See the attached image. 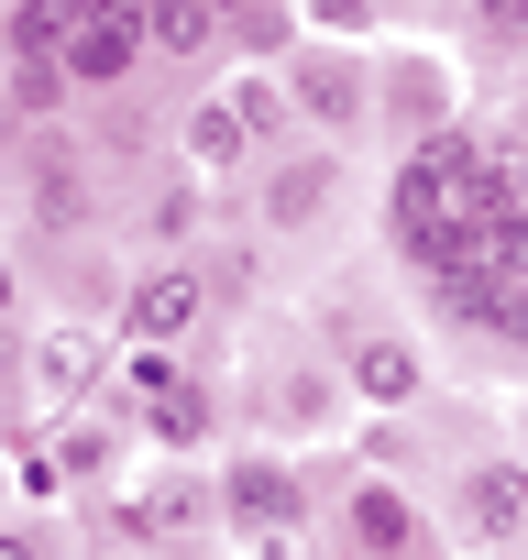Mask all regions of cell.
<instances>
[{
	"mask_svg": "<svg viewBox=\"0 0 528 560\" xmlns=\"http://www.w3.org/2000/svg\"><path fill=\"white\" fill-rule=\"evenodd\" d=\"M154 429H165V440H198V429H209V407L176 385V396H154Z\"/></svg>",
	"mask_w": 528,
	"mask_h": 560,
	"instance_id": "obj_17",
	"label": "cell"
},
{
	"mask_svg": "<svg viewBox=\"0 0 528 560\" xmlns=\"http://www.w3.org/2000/svg\"><path fill=\"white\" fill-rule=\"evenodd\" d=\"M473 34H495L506 56H528V0H473Z\"/></svg>",
	"mask_w": 528,
	"mask_h": 560,
	"instance_id": "obj_15",
	"label": "cell"
},
{
	"mask_svg": "<svg viewBox=\"0 0 528 560\" xmlns=\"http://www.w3.org/2000/svg\"><path fill=\"white\" fill-rule=\"evenodd\" d=\"M287 34H298V0H231V45L287 56Z\"/></svg>",
	"mask_w": 528,
	"mask_h": 560,
	"instance_id": "obj_14",
	"label": "cell"
},
{
	"mask_svg": "<svg viewBox=\"0 0 528 560\" xmlns=\"http://www.w3.org/2000/svg\"><path fill=\"white\" fill-rule=\"evenodd\" d=\"M353 538H364L375 560H418V549H429V527L408 516V494H397L386 472H364V483H353Z\"/></svg>",
	"mask_w": 528,
	"mask_h": 560,
	"instance_id": "obj_9",
	"label": "cell"
},
{
	"mask_svg": "<svg viewBox=\"0 0 528 560\" xmlns=\"http://www.w3.org/2000/svg\"><path fill=\"white\" fill-rule=\"evenodd\" d=\"M331 198H342V154H331V143H309V154H276V165H264V220H276V231H309Z\"/></svg>",
	"mask_w": 528,
	"mask_h": 560,
	"instance_id": "obj_7",
	"label": "cell"
},
{
	"mask_svg": "<svg viewBox=\"0 0 528 560\" xmlns=\"http://www.w3.org/2000/svg\"><path fill=\"white\" fill-rule=\"evenodd\" d=\"M198 308H209L198 264H154L144 287H133V308H122V330H133V341H165V352H176V341L198 330Z\"/></svg>",
	"mask_w": 528,
	"mask_h": 560,
	"instance_id": "obj_8",
	"label": "cell"
},
{
	"mask_svg": "<svg viewBox=\"0 0 528 560\" xmlns=\"http://www.w3.org/2000/svg\"><path fill=\"white\" fill-rule=\"evenodd\" d=\"M0 319H12V264H0Z\"/></svg>",
	"mask_w": 528,
	"mask_h": 560,
	"instance_id": "obj_20",
	"label": "cell"
},
{
	"mask_svg": "<svg viewBox=\"0 0 528 560\" xmlns=\"http://www.w3.org/2000/svg\"><path fill=\"white\" fill-rule=\"evenodd\" d=\"M176 154H187V176H231V165H253V154H276V78L209 89V100L176 121Z\"/></svg>",
	"mask_w": 528,
	"mask_h": 560,
	"instance_id": "obj_1",
	"label": "cell"
},
{
	"mask_svg": "<svg viewBox=\"0 0 528 560\" xmlns=\"http://www.w3.org/2000/svg\"><path fill=\"white\" fill-rule=\"evenodd\" d=\"M309 23H331V34H353V23H375V0H309Z\"/></svg>",
	"mask_w": 528,
	"mask_h": 560,
	"instance_id": "obj_18",
	"label": "cell"
},
{
	"mask_svg": "<svg viewBox=\"0 0 528 560\" xmlns=\"http://www.w3.org/2000/svg\"><path fill=\"white\" fill-rule=\"evenodd\" d=\"M144 23H154V45H165V56H209V45H220V23H231V0H154Z\"/></svg>",
	"mask_w": 528,
	"mask_h": 560,
	"instance_id": "obj_13",
	"label": "cell"
},
{
	"mask_svg": "<svg viewBox=\"0 0 528 560\" xmlns=\"http://www.w3.org/2000/svg\"><path fill=\"white\" fill-rule=\"evenodd\" d=\"M0 560H45V538H0Z\"/></svg>",
	"mask_w": 528,
	"mask_h": 560,
	"instance_id": "obj_19",
	"label": "cell"
},
{
	"mask_svg": "<svg viewBox=\"0 0 528 560\" xmlns=\"http://www.w3.org/2000/svg\"><path fill=\"white\" fill-rule=\"evenodd\" d=\"M386 100H397V121H408L418 143H429V132H451V78H440L429 56H397V67H386Z\"/></svg>",
	"mask_w": 528,
	"mask_h": 560,
	"instance_id": "obj_11",
	"label": "cell"
},
{
	"mask_svg": "<svg viewBox=\"0 0 528 560\" xmlns=\"http://www.w3.org/2000/svg\"><path fill=\"white\" fill-rule=\"evenodd\" d=\"M342 385H353V407H418L429 396V363H418V341L364 330V341H342Z\"/></svg>",
	"mask_w": 528,
	"mask_h": 560,
	"instance_id": "obj_6",
	"label": "cell"
},
{
	"mask_svg": "<svg viewBox=\"0 0 528 560\" xmlns=\"http://www.w3.org/2000/svg\"><path fill=\"white\" fill-rule=\"evenodd\" d=\"M34 374H45V396L67 407V396L100 385V341H89V330H45V341H34Z\"/></svg>",
	"mask_w": 528,
	"mask_h": 560,
	"instance_id": "obj_12",
	"label": "cell"
},
{
	"mask_svg": "<svg viewBox=\"0 0 528 560\" xmlns=\"http://www.w3.org/2000/svg\"><path fill=\"white\" fill-rule=\"evenodd\" d=\"M451 527L473 549H528V462H473L451 483Z\"/></svg>",
	"mask_w": 528,
	"mask_h": 560,
	"instance_id": "obj_3",
	"label": "cell"
},
{
	"mask_svg": "<svg viewBox=\"0 0 528 560\" xmlns=\"http://www.w3.org/2000/svg\"><path fill=\"white\" fill-rule=\"evenodd\" d=\"M220 516H231L242 538H287V527L309 516V483H298L276 451H253V462H231V472H220Z\"/></svg>",
	"mask_w": 528,
	"mask_h": 560,
	"instance_id": "obj_4",
	"label": "cell"
},
{
	"mask_svg": "<svg viewBox=\"0 0 528 560\" xmlns=\"http://www.w3.org/2000/svg\"><path fill=\"white\" fill-rule=\"evenodd\" d=\"M176 231H198V176H176V187L154 198V242H176Z\"/></svg>",
	"mask_w": 528,
	"mask_h": 560,
	"instance_id": "obj_16",
	"label": "cell"
},
{
	"mask_svg": "<svg viewBox=\"0 0 528 560\" xmlns=\"http://www.w3.org/2000/svg\"><path fill=\"white\" fill-rule=\"evenodd\" d=\"M287 100H298L320 132H353L364 100H375V78H364V56H342V45H298V56H287Z\"/></svg>",
	"mask_w": 528,
	"mask_h": 560,
	"instance_id": "obj_5",
	"label": "cell"
},
{
	"mask_svg": "<svg viewBox=\"0 0 528 560\" xmlns=\"http://www.w3.org/2000/svg\"><path fill=\"white\" fill-rule=\"evenodd\" d=\"M154 45V23H144V0H78V23H67V78L78 89H122L133 78V56Z\"/></svg>",
	"mask_w": 528,
	"mask_h": 560,
	"instance_id": "obj_2",
	"label": "cell"
},
{
	"mask_svg": "<svg viewBox=\"0 0 528 560\" xmlns=\"http://www.w3.org/2000/svg\"><path fill=\"white\" fill-rule=\"evenodd\" d=\"M23 176H34V220H45V231H78V220H89V198H100V187H89V165H78L67 143H34V154H23Z\"/></svg>",
	"mask_w": 528,
	"mask_h": 560,
	"instance_id": "obj_10",
	"label": "cell"
}]
</instances>
